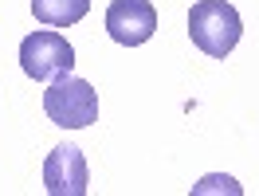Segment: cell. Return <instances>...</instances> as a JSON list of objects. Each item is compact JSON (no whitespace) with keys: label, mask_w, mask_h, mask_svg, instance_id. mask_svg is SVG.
Returning a JSON list of instances; mask_svg holds the SVG:
<instances>
[{"label":"cell","mask_w":259,"mask_h":196,"mask_svg":"<svg viewBox=\"0 0 259 196\" xmlns=\"http://www.w3.org/2000/svg\"><path fill=\"white\" fill-rule=\"evenodd\" d=\"M44 188L51 196H87L91 173L79 145H55L44 161Z\"/></svg>","instance_id":"5"},{"label":"cell","mask_w":259,"mask_h":196,"mask_svg":"<svg viewBox=\"0 0 259 196\" xmlns=\"http://www.w3.org/2000/svg\"><path fill=\"white\" fill-rule=\"evenodd\" d=\"M44 114L63 130H87L98 122V90L87 79H75L71 71L55 75L44 90Z\"/></svg>","instance_id":"2"},{"label":"cell","mask_w":259,"mask_h":196,"mask_svg":"<svg viewBox=\"0 0 259 196\" xmlns=\"http://www.w3.org/2000/svg\"><path fill=\"white\" fill-rule=\"evenodd\" d=\"M32 12L48 28H71L91 12V0H32Z\"/></svg>","instance_id":"6"},{"label":"cell","mask_w":259,"mask_h":196,"mask_svg":"<svg viewBox=\"0 0 259 196\" xmlns=\"http://www.w3.org/2000/svg\"><path fill=\"white\" fill-rule=\"evenodd\" d=\"M20 67L28 79L51 82L55 75H67L75 67V47L67 43V35L51 32V28H39V32L24 35L20 43Z\"/></svg>","instance_id":"3"},{"label":"cell","mask_w":259,"mask_h":196,"mask_svg":"<svg viewBox=\"0 0 259 196\" xmlns=\"http://www.w3.org/2000/svg\"><path fill=\"white\" fill-rule=\"evenodd\" d=\"M106 32L122 47H142L157 32V8L149 0H114L106 8Z\"/></svg>","instance_id":"4"},{"label":"cell","mask_w":259,"mask_h":196,"mask_svg":"<svg viewBox=\"0 0 259 196\" xmlns=\"http://www.w3.org/2000/svg\"><path fill=\"white\" fill-rule=\"evenodd\" d=\"M220 188H224V192H240V184H236V180L232 177H204L200 180V184H193V196H204V192H220Z\"/></svg>","instance_id":"7"},{"label":"cell","mask_w":259,"mask_h":196,"mask_svg":"<svg viewBox=\"0 0 259 196\" xmlns=\"http://www.w3.org/2000/svg\"><path fill=\"white\" fill-rule=\"evenodd\" d=\"M243 35V20L228 0H196L189 12V39L208 59H228Z\"/></svg>","instance_id":"1"}]
</instances>
